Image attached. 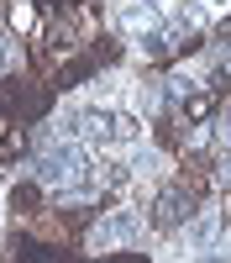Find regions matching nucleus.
<instances>
[{
    "instance_id": "f257e3e1",
    "label": "nucleus",
    "mask_w": 231,
    "mask_h": 263,
    "mask_svg": "<svg viewBox=\"0 0 231 263\" xmlns=\"http://www.w3.org/2000/svg\"><path fill=\"white\" fill-rule=\"evenodd\" d=\"M32 179L48 184V190H84L90 184V158L79 147H48L32 163Z\"/></svg>"
},
{
    "instance_id": "f03ea898",
    "label": "nucleus",
    "mask_w": 231,
    "mask_h": 263,
    "mask_svg": "<svg viewBox=\"0 0 231 263\" xmlns=\"http://www.w3.org/2000/svg\"><path fill=\"white\" fill-rule=\"evenodd\" d=\"M189 221H195V195H189V184L158 190V200H153V227H158V232H174V227H189Z\"/></svg>"
},
{
    "instance_id": "7ed1b4c3",
    "label": "nucleus",
    "mask_w": 231,
    "mask_h": 263,
    "mask_svg": "<svg viewBox=\"0 0 231 263\" xmlns=\"http://www.w3.org/2000/svg\"><path fill=\"white\" fill-rule=\"evenodd\" d=\"M137 237V216L132 211H111V216H100L95 221V232H90V248H121V242H132Z\"/></svg>"
},
{
    "instance_id": "20e7f679",
    "label": "nucleus",
    "mask_w": 231,
    "mask_h": 263,
    "mask_svg": "<svg viewBox=\"0 0 231 263\" xmlns=\"http://www.w3.org/2000/svg\"><path fill=\"white\" fill-rule=\"evenodd\" d=\"M74 132H84L90 142H111V137H121V116H111V111H84V116H74Z\"/></svg>"
},
{
    "instance_id": "39448f33",
    "label": "nucleus",
    "mask_w": 231,
    "mask_h": 263,
    "mask_svg": "<svg viewBox=\"0 0 231 263\" xmlns=\"http://www.w3.org/2000/svg\"><path fill=\"white\" fill-rule=\"evenodd\" d=\"M216 232H221V216H200V221H189V242L205 248V242H216Z\"/></svg>"
},
{
    "instance_id": "423d86ee",
    "label": "nucleus",
    "mask_w": 231,
    "mask_h": 263,
    "mask_svg": "<svg viewBox=\"0 0 231 263\" xmlns=\"http://www.w3.org/2000/svg\"><path fill=\"white\" fill-rule=\"evenodd\" d=\"M11 58H16V48H11L6 37H0V69H11Z\"/></svg>"
},
{
    "instance_id": "0eeeda50",
    "label": "nucleus",
    "mask_w": 231,
    "mask_h": 263,
    "mask_svg": "<svg viewBox=\"0 0 231 263\" xmlns=\"http://www.w3.org/2000/svg\"><path fill=\"white\" fill-rule=\"evenodd\" d=\"M216 174H221V184H231V153L221 158V168H216Z\"/></svg>"
},
{
    "instance_id": "6e6552de",
    "label": "nucleus",
    "mask_w": 231,
    "mask_h": 263,
    "mask_svg": "<svg viewBox=\"0 0 231 263\" xmlns=\"http://www.w3.org/2000/svg\"><path fill=\"white\" fill-rule=\"evenodd\" d=\"M226 74H231V53H226Z\"/></svg>"
}]
</instances>
